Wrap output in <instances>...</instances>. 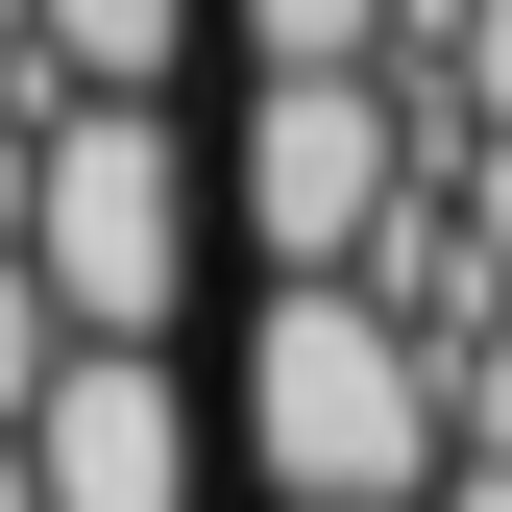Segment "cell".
I'll return each mask as SVG.
<instances>
[{
	"label": "cell",
	"instance_id": "obj_5",
	"mask_svg": "<svg viewBox=\"0 0 512 512\" xmlns=\"http://www.w3.org/2000/svg\"><path fill=\"white\" fill-rule=\"evenodd\" d=\"M25 25H49V98H171L220 49V0H25Z\"/></svg>",
	"mask_w": 512,
	"mask_h": 512
},
{
	"label": "cell",
	"instance_id": "obj_7",
	"mask_svg": "<svg viewBox=\"0 0 512 512\" xmlns=\"http://www.w3.org/2000/svg\"><path fill=\"white\" fill-rule=\"evenodd\" d=\"M49 391H74V317H49V269H25V244H0V439H25Z\"/></svg>",
	"mask_w": 512,
	"mask_h": 512
},
{
	"label": "cell",
	"instance_id": "obj_3",
	"mask_svg": "<svg viewBox=\"0 0 512 512\" xmlns=\"http://www.w3.org/2000/svg\"><path fill=\"white\" fill-rule=\"evenodd\" d=\"M196 244H220V147L171 98H74L49 122V196H25V269L74 342H171L196 317Z\"/></svg>",
	"mask_w": 512,
	"mask_h": 512
},
{
	"label": "cell",
	"instance_id": "obj_4",
	"mask_svg": "<svg viewBox=\"0 0 512 512\" xmlns=\"http://www.w3.org/2000/svg\"><path fill=\"white\" fill-rule=\"evenodd\" d=\"M25 464H49V512H196L220 488V415H196L171 342H74V391L25 415Z\"/></svg>",
	"mask_w": 512,
	"mask_h": 512
},
{
	"label": "cell",
	"instance_id": "obj_6",
	"mask_svg": "<svg viewBox=\"0 0 512 512\" xmlns=\"http://www.w3.org/2000/svg\"><path fill=\"white\" fill-rule=\"evenodd\" d=\"M391 25H415V0H220L244 74H391Z\"/></svg>",
	"mask_w": 512,
	"mask_h": 512
},
{
	"label": "cell",
	"instance_id": "obj_9",
	"mask_svg": "<svg viewBox=\"0 0 512 512\" xmlns=\"http://www.w3.org/2000/svg\"><path fill=\"white\" fill-rule=\"evenodd\" d=\"M439 196H464V220H488V269H512V147H464V171H439Z\"/></svg>",
	"mask_w": 512,
	"mask_h": 512
},
{
	"label": "cell",
	"instance_id": "obj_2",
	"mask_svg": "<svg viewBox=\"0 0 512 512\" xmlns=\"http://www.w3.org/2000/svg\"><path fill=\"white\" fill-rule=\"evenodd\" d=\"M415 196H439V122L391 74H244V122H220V244L269 293H366V244H391Z\"/></svg>",
	"mask_w": 512,
	"mask_h": 512
},
{
	"label": "cell",
	"instance_id": "obj_1",
	"mask_svg": "<svg viewBox=\"0 0 512 512\" xmlns=\"http://www.w3.org/2000/svg\"><path fill=\"white\" fill-rule=\"evenodd\" d=\"M220 439H244L269 512H439L464 488V366H439L391 293H244Z\"/></svg>",
	"mask_w": 512,
	"mask_h": 512
},
{
	"label": "cell",
	"instance_id": "obj_10",
	"mask_svg": "<svg viewBox=\"0 0 512 512\" xmlns=\"http://www.w3.org/2000/svg\"><path fill=\"white\" fill-rule=\"evenodd\" d=\"M439 512H512V464H464V488H439Z\"/></svg>",
	"mask_w": 512,
	"mask_h": 512
},
{
	"label": "cell",
	"instance_id": "obj_8",
	"mask_svg": "<svg viewBox=\"0 0 512 512\" xmlns=\"http://www.w3.org/2000/svg\"><path fill=\"white\" fill-rule=\"evenodd\" d=\"M464 464H512V317L464 342Z\"/></svg>",
	"mask_w": 512,
	"mask_h": 512
}]
</instances>
